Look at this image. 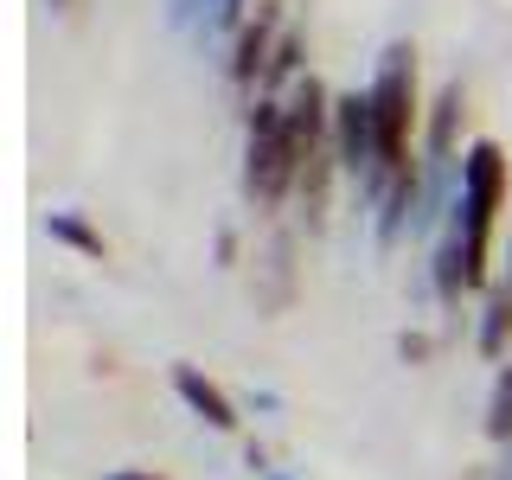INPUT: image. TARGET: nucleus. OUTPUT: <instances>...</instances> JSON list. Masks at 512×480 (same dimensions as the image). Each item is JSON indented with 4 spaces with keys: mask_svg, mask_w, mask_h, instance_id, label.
Listing matches in <instances>:
<instances>
[{
    "mask_svg": "<svg viewBox=\"0 0 512 480\" xmlns=\"http://www.w3.org/2000/svg\"><path fill=\"white\" fill-rule=\"evenodd\" d=\"M506 148L493 135H474L461 148V192H455V224L468 244V295L493 288V224L506 212Z\"/></svg>",
    "mask_w": 512,
    "mask_h": 480,
    "instance_id": "f257e3e1",
    "label": "nucleus"
},
{
    "mask_svg": "<svg viewBox=\"0 0 512 480\" xmlns=\"http://www.w3.org/2000/svg\"><path fill=\"white\" fill-rule=\"evenodd\" d=\"M372 116H378V148H384V167L404 173L416 167V141H423V77H416V45L410 39H391L372 64Z\"/></svg>",
    "mask_w": 512,
    "mask_h": 480,
    "instance_id": "f03ea898",
    "label": "nucleus"
},
{
    "mask_svg": "<svg viewBox=\"0 0 512 480\" xmlns=\"http://www.w3.org/2000/svg\"><path fill=\"white\" fill-rule=\"evenodd\" d=\"M301 186V154L288 141V109L282 96L244 103V199L256 212H282Z\"/></svg>",
    "mask_w": 512,
    "mask_h": 480,
    "instance_id": "7ed1b4c3",
    "label": "nucleus"
},
{
    "mask_svg": "<svg viewBox=\"0 0 512 480\" xmlns=\"http://www.w3.org/2000/svg\"><path fill=\"white\" fill-rule=\"evenodd\" d=\"M276 39H282V7H276V0H263V7H256L250 20L237 26L231 58H224V77H231V90L244 96V103H256V96H263V71H269Z\"/></svg>",
    "mask_w": 512,
    "mask_h": 480,
    "instance_id": "20e7f679",
    "label": "nucleus"
},
{
    "mask_svg": "<svg viewBox=\"0 0 512 480\" xmlns=\"http://www.w3.org/2000/svg\"><path fill=\"white\" fill-rule=\"evenodd\" d=\"M167 378H173V397H180V404L199 416L205 429H218V436H237V429H244V404H237V397L224 391L218 378H205L192 359H173Z\"/></svg>",
    "mask_w": 512,
    "mask_h": 480,
    "instance_id": "39448f33",
    "label": "nucleus"
},
{
    "mask_svg": "<svg viewBox=\"0 0 512 480\" xmlns=\"http://www.w3.org/2000/svg\"><path fill=\"white\" fill-rule=\"evenodd\" d=\"M461 128H468V84L448 77V84L429 90V109H423V141H416V160H461Z\"/></svg>",
    "mask_w": 512,
    "mask_h": 480,
    "instance_id": "423d86ee",
    "label": "nucleus"
},
{
    "mask_svg": "<svg viewBox=\"0 0 512 480\" xmlns=\"http://www.w3.org/2000/svg\"><path fill=\"white\" fill-rule=\"evenodd\" d=\"M416 199H423V167H404V173L391 180V192L372 205V250H378V256H391L397 244H410Z\"/></svg>",
    "mask_w": 512,
    "mask_h": 480,
    "instance_id": "0eeeda50",
    "label": "nucleus"
},
{
    "mask_svg": "<svg viewBox=\"0 0 512 480\" xmlns=\"http://www.w3.org/2000/svg\"><path fill=\"white\" fill-rule=\"evenodd\" d=\"M474 352L487 365H506L512 359V288L493 276V288L480 295V320H474Z\"/></svg>",
    "mask_w": 512,
    "mask_h": 480,
    "instance_id": "6e6552de",
    "label": "nucleus"
},
{
    "mask_svg": "<svg viewBox=\"0 0 512 480\" xmlns=\"http://www.w3.org/2000/svg\"><path fill=\"white\" fill-rule=\"evenodd\" d=\"M45 237H52V244H64V250H77V256H96V263L109 256V237L96 231L84 212H45Z\"/></svg>",
    "mask_w": 512,
    "mask_h": 480,
    "instance_id": "1a4fd4ad",
    "label": "nucleus"
},
{
    "mask_svg": "<svg viewBox=\"0 0 512 480\" xmlns=\"http://www.w3.org/2000/svg\"><path fill=\"white\" fill-rule=\"evenodd\" d=\"M308 77V58H301V32L295 26H282V39H276V52H269V71H263V96H288Z\"/></svg>",
    "mask_w": 512,
    "mask_h": 480,
    "instance_id": "9d476101",
    "label": "nucleus"
},
{
    "mask_svg": "<svg viewBox=\"0 0 512 480\" xmlns=\"http://www.w3.org/2000/svg\"><path fill=\"white\" fill-rule=\"evenodd\" d=\"M487 442L512 448V359L493 372V391H487Z\"/></svg>",
    "mask_w": 512,
    "mask_h": 480,
    "instance_id": "9b49d317",
    "label": "nucleus"
},
{
    "mask_svg": "<svg viewBox=\"0 0 512 480\" xmlns=\"http://www.w3.org/2000/svg\"><path fill=\"white\" fill-rule=\"evenodd\" d=\"M263 263H269V276H276V308H282L288 282H295V237L276 231V237H269V250H263Z\"/></svg>",
    "mask_w": 512,
    "mask_h": 480,
    "instance_id": "f8f14e48",
    "label": "nucleus"
},
{
    "mask_svg": "<svg viewBox=\"0 0 512 480\" xmlns=\"http://www.w3.org/2000/svg\"><path fill=\"white\" fill-rule=\"evenodd\" d=\"M397 352H404V365H429V359H436V340L416 333V327H404V333H397Z\"/></svg>",
    "mask_w": 512,
    "mask_h": 480,
    "instance_id": "ddd939ff",
    "label": "nucleus"
},
{
    "mask_svg": "<svg viewBox=\"0 0 512 480\" xmlns=\"http://www.w3.org/2000/svg\"><path fill=\"white\" fill-rule=\"evenodd\" d=\"M244 410H250V416H276V410H282V391H269V384H250V391H244Z\"/></svg>",
    "mask_w": 512,
    "mask_h": 480,
    "instance_id": "4468645a",
    "label": "nucleus"
},
{
    "mask_svg": "<svg viewBox=\"0 0 512 480\" xmlns=\"http://www.w3.org/2000/svg\"><path fill=\"white\" fill-rule=\"evenodd\" d=\"M244 468H250L256 480H263L269 468H276V461H269V448H263V442H244Z\"/></svg>",
    "mask_w": 512,
    "mask_h": 480,
    "instance_id": "2eb2a0df",
    "label": "nucleus"
},
{
    "mask_svg": "<svg viewBox=\"0 0 512 480\" xmlns=\"http://www.w3.org/2000/svg\"><path fill=\"white\" fill-rule=\"evenodd\" d=\"M218 263H224V269L237 263V231H218Z\"/></svg>",
    "mask_w": 512,
    "mask_h": 480,
    "instance_id": "dca6fc26",
    "label": "nucleus"
},
{
    "mask_svg": "<svg viewBox=\"0 0 512 480\" xmlns=\"http://www.w3.org/2000/svg\"><path fill=\"white\" fill-rule=\"evenodd\" d=\"M103 480H167V474H148V468H109Z\"/></svg>",
    "mask_w": 512,
    "mask_h": 480,
    "instance_id": "f3484780",
    "label": "nucleus"
},
{
    "mask_svg": "<svg viewBox=\"0 0 512 480\" xmlns=\"http://www.w3.org/2000/svg\"><path fill=\"white\" fill-rule=\"evenodd\" d=\"M263 480H295V474H288V468H269V474H263Z\"/></svg>",
    "mask_w": 512,
    "mask_h": 480,
    "instance_id": "a211bd4d",
    "label": "nucleus"
},
{
    "mask_svg": "<svg viewBox=\"0 0 512 480\" xmlns=\"http://www.w3.org/2000/svg\"><path fill=\"white\" fill-rule=\"evenodd\" d=\"M52 7H71V0H52Z\"/></svg>",
    "mask_w": 512,
    "mask_h": 480,
    "instance_id": "6ab92c4d",
    "label": "nucleus"
}]
</instances>
